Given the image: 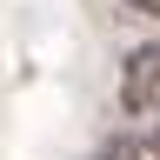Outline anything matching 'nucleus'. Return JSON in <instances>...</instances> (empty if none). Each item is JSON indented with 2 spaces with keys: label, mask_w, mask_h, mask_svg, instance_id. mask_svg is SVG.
<instances>
[{
  "label": "nucleus",
  "mask_w": 160,
  "mask_h": 160,
  "mask_svg": "<svg viewBox=\"0 0 160 160\" xmlns=\"http://www.w3.org/2000/svg\"><path fill=\"white\" fill-rule=\"evenodd\" d=\"M120 107L133 120H160V40L127 53V67H120Z\"/></svg>",
  "instance_id": "obj_1"
},
{
  "label": "nucleus",
  "mask_w": 160,
  "mask_h": 160,
  "mask_svg": "<svg viewBox=\"0 0 160 160\" xmlns=\"http://www.w3.org/2000/svg\"><path fill=\"white\" fill-rule=\"evenodd\" d=\"M120 7H127V13H140V20H147V13H160V0H120Z\"/></svg>",
  "instance_id": "obj_3"
},
{
  "label": "nucleus",
  "mask_w": 160,
  "mask_h": 160,
  "mask_svg": "<svg viewBox=\"0 0 160 160\" xmlns=\"http://www.w3.org/2000/svg\"><path fill=\"white\" fill-rule=\"evenodd\" d=\"M93 160H160V127L153 133H113Z\"/></svg>",
  "instance_id": "obj_2"
}]
</instances>
